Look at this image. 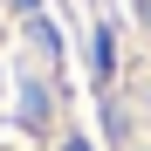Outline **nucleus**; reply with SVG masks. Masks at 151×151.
<instances>
[{"label": "nucleus", "mask_w": 151, "mask_h": 151, "mask_svg": "<svg viewBox=\"0 0 151 151\" xmlns=\"http://www.w3.org/2000/svg\"><path fill=\"white\" fill-rule=\"evenodd\" d=\"M21 110H28V124H41V117H48V96L28 83V89H21Z\"/></svg>", "instance_id": "obj_1"}]
</instances>
